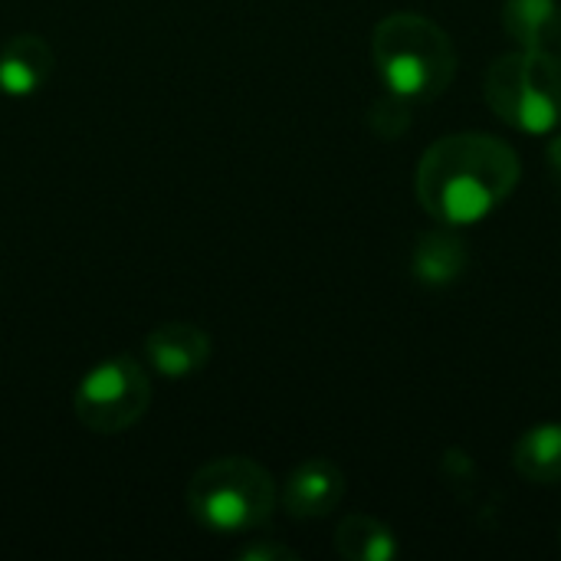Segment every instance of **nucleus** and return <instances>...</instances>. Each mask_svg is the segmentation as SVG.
<instances>
[{
	"label": "nucleus",
	"mask_w": 561,
	"mask_h": 561,
	"mask_svg": "<svg viewBox=\"0 0 561 561\" xmlns=\"http://www.w3.org/2000/svg\"><path fill=\"white\" fill-rule=\"evenodd\" d=\"M519 174V154L503 138L486 131L447 135L417 164V201L434 220L470 227L513 197Z\"/></svg>",
	"instance_id": "1"
},
{
	"label": "nucleus",
	"mask_w": 561,
	"mask_h": 561,
	"mask_svg": "<svg viewBox=\"0 0 561 561\" xmlns=\"http://www.w3.org/2000/svg\"><path fill=\"white\" fill-rule=\"evenodd\" d=\"M559 46H561V39H559Z\"/></svg>",
	"instance_id": "14"
},
{
	"label": "nucleus",
	"mask_w": 561,
	"mask_h": 561,
	"mask_svg": "<svg viewBox=\"0 0 561 561\" xmlns=\"http://www.w3.org/2000/svg\"><path fill=\"white\" fill-rule=\"evenodd\" d=\"M513 470L536 486L561 483V424H536L513 447Z\"/></svg>",
	"instance_id": "11"
},
{
	"label": "nucleus",
	"mask_w": 561,
	"mask_h": 561,
	"mask_svg": "<svg viewBox=\"0 0 561 561\" xmlns=\"http://www.w3.org/2000/svg\"><path fill=\"white\" fill-rule=\"evenodd\" d=\"M237 559L243 561H296L299 552H293L289 546H276V542H253L247 549L237 552Z\"/></svg>",
	"instance_id": "13"
},
{
	"label": "nucleus",
	"mask_w": 561,
	"mask_h": 561,
	"mask_svg": "<svg viewBox=\"0 0 561 561\" xmlns=\"http://www.w3.org/2000/svg\"><path fill=\"white\" fill-rule=\"evenodd\" d=\"M53 46L36 33H16L0 46V92L23 99L46 85L53 76Z\"/></svg>",
	"instance_id": "8"
},
{
	"label": "nucleus",
	"mask_w": 561,
	"mask_h": 561,
	"mask_svg": "<svg viewBox=\"0 0 561 561\" xmlns=\"http://www.w3.org/2000/svg\"><path fill=\"white\" fill-rule=\"evenodd\" d=\"M375 72L401 102H431L457 76V46L440 23L424 13H391L371 36Z\"/></svg>",
	"instance_id": "2"
},
{
	"label": "nucleus",
	"mask_w": 561,
	"mask_h": 561,
	"mask_svg": "<svg viewBox=\"0 0 561 561\" xmlns=\"http://www.w3.org/2000/svg\"><path fill=\"white\" fill-rule=\"evenodd\" d=\"M467 243L450 230H431L417 240L411 253V273L424 286H450L467 273Z\"/></svg>",
	"instance_id": "10"
},
{
	"label": "nucleus",
	"mask_w": 561,
	"mask_h": 561,
	"mask_svg": "<svg viewBox=\"0 0 561 561\" xmlns=\"http://www.w3.org/2000/svg\"><path fill=\"white\" fill-rule=\"evenodd\" d=\"M503 30L519 49L559 46V0H503Z\"/></svg>",
	"instance_id": "9"
},
{
	"label": "nucleus",
	"mask_w": 561,
	"mask_h": 561,
	"mask_svg": "<svg viewBox=\"0 0 561 561\" xmlns=\"http://www.w3.org/2000/svg\"><path fill=\"white\" fill-rule=\"evenodd\" d=\"M342 500H345V473L325 457H312L299 463L283 486V510L293 519H322L335 513Z\"/></svg>",
	"instance_id": "7"
},
{
	"label": "nucleus",
	"mask_w": 561,
	"mask_h": 561,
	"mask_svg": "<svg viewBox=\"0 0 561 561\" xmlns=\"http://www.w3.org/2000/svg\"><path fill=\"white\" fill-rule=\"evenodd\" d=\"M335 549L348 561H391L401 552L394 533L381 519L365 513L342 519V526L335 529Z\"/></svg>",
	"instance_id": "12"
},
{
	"label": "nucleus",
	"mask_w": 561,
	"mask_h": 561,
	"mask_svg": "<svg viewBox=\"0 0 561 561\" xmlns=\"http://www.w3.org/2000/svg\"><path fill=\"white\" fill-rule=\"evenodd\" d=\"M148 404L151 378L128 355H115L95 365L72 394L76 417L92 434H122L135 427L145 417Z\"/></svg>",
	"instance_id": "5"
},
{
	"label": "nucleus",
	"mask_w": 561,
	"mask_h": 561,
	"mask_svg": "<svg viewBox=\"0 0 561 561\" xmlns=\"http://www.w3.org/2000/svg\"><path fill=\"white\" fill-rule=\"evenodd\" d=\"M191 519L217 536H243L270 523L276 483L250 457H220L204 463L184 493Z\"/></svg>",
	"instance_id": "3"
},
{
	"label": "nucleus",
	"mask_w": 561,
	"mask_h": 561,
	"mask_svg": "<svg viewBox=\"0 0 561 561\" xmlns=\"http://www.w3.org/2000/svg\"><path fill=\"white\" fill-rule=\"evenodd\" d=\"M210 352H214L210 335L191 322H164L151 329L145 339L148 365L168 381H184L197 375L210 362Z\"/></svg>",
	"instance_id": "6"
},
{
	"label": "nucleus",
	"mask_w": 561,
	"mask_h": 561,
	"mask_svg": "<svg viewBox=\"0 0 561 561\" xmlns=\"http://www.w3.org/2000/svg\"><path fill=\"white\" fill-rule=\"evenodd\" d=\"M486 105L526 135H549L561 125V62L552 49L503 53L483 85Z\"/></svg>",
	"instance_id": "4"
}]
</instances>
